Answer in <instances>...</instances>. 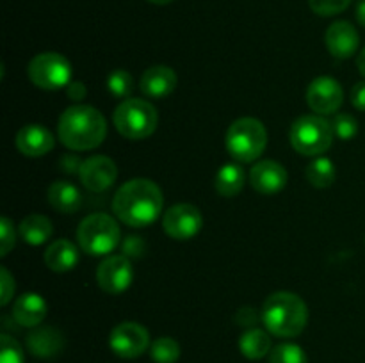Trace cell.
<instances>
[{"instance_id":"obj_23","label":"cell","mask_w":365,"mask_h":363,"mask_svg":"<svg viewBox=\"0 0 365 363\" xmlns=\"http://www.w3.org/2000/svg\"><path fill=\"white\" fill-rule=\"evenodd\" d=\"M245 169L239 164H225L221 169L217 171L216 178H214V187L225 198H232V196L239 194L245 187Z\"/></svg>"},{"instance_id":"obj_33","label":"cell","mask_w":365,"mask_h":363,"mask_svg":"<svg viewBox=\"0 0 365 363\" xmlns=\"http://www.w3.org/2000/svg\"><path fill=\"white\" fill-rule=\"evenodd\" d=\"M0 283H2V295H0V305L6 306L14 295V278L11 276L6 267L0 269Z\"/></svg>"},{"instance_id":"obj_8","label":"cell","mask_w":365,"mask_h":363,"mask_svg":"<svg viewBox=\"0 0 365 363\" xmlns=\"http://www.w3.org/2000/svg\"><path fill=\"white\" fill-rule=\"evenodd\" d=\"M27 75L31 82L46 91L66 88L71 82V64L64 56L57 52L38 53L29 63Z\"/></svg>"},{"instance_id":"obj_38","label":"cell","mask_w":365,"mask_h":363,"mask_svg":"<svg viewBox=\"0 0 365 363\" xmlns=\"http://www.w3.org/2000/svg\"><path fill=\"white\" fill-rule=\"evenodd\" d=\"M356 20L362 27H365V0H360L359 6H356Z\"/></svg>"},{"instance_id":"obj_2","label":"cell","mask_w":365,"mask_h":363,"mask_svg":"<svg viewBox=\"0 0 365 363\" xmlns=\"http://www.w3.org/2000/svg\"><path fill=\"white\" fill-rule=\"evenodd\" d=\"M59 139L66 148L73 152L95 149L107 135L106 117L91 105L68 107L57 125Z\"/></svg>"},{"instance_id":"obj_9","label":"cell","mask_w":365,"mask_h":363,"mask_svg":"<svg viewBox=\"0 0 365 363\" xmlns=\"http://www.w3.org/2000/svg\"><path fill=\"white\" fill-rule=\"evenodd\" d=\"M109 345L120 358L135 359L150 347L148 330L138 322H121L110 331Z\"/></svg>"},{"instance_id":"obj_40","label":"cell","mask_w":365,"mask_h":363,"mask_svg":"<svg viewBox=\"0 0 365 363\" xmlns=\"http://www.w3.org/2000/svg\"><path fill=\"white\" fill-rule=\"evenodd\" d=\"M148 2L155 4V6H166V4H171L173 0H148Z\"/></svg>"},{"instance_id":"obj_1","label":"cell","mask_w":365,"mask_h":363,"mask_svg":"<svg viewBox=\"0 0 365 363\" xmlns=\"http://www.w3.org/2000/svg\"><path fill=\"white\" fill-rule=\"evenodd\" d=\"M164 196L159 185L148 178H134L121 185L113 198L118 219L132 228L150 226L163 212Z\"/></svg>"},{"instance_id":"obj_18","label":"cell","mask_w":365,"mask_h":363,"mask_svg":"<svg viewBox=\"0 0 365 363\" xmlns=\"http://www.w3.org/2000/svg\"><path fill=\"white\" fill-rule=\"evenodd\" d=\"M177 73L170 66H152L143 73L139 88L150 98H166L177 88Z\"/></svg>"},{"instance_id":"obj_17","label":"cell","mask_w":365,"mask_h":363,"mask_svg":"<svg viewBox=\"0 0 365 363\" xmlns=\"http://www.w3.org/2000/svg\"><path fill=\"white\" fill-rule=\"evenodd\" d=\"M64 335L57 327H34L27 337V347L38 358H56L64 349Z\"/></svg>"},{"instance_id":"obj_20","label":"cell","mask_w":365,"mask_h":363,"mask_svg":"<svg viewBox=\"0 0 365 363\" xmlns=\"http://www.w3.org/2000/svg\"><path fill=\"white\" fill-rule=\"evenodd\" d=\"M45 263L53 273H68L73 269L78 262V249L73 242L66 238H57L46 248Z\"/></svg>"},{"instance_id":"obj_16","label":"cell","mask_w":365,"mask_h":363,"mask_svg":"<svg viewBox=\"0 0 365 363\" xmlns=\"http://www.w3.org/2000/svg\"><path fill=\"white\" fill-rule=\"evenodd\" d=\"M56 139L46 127L38 123L25 125L16 135V148L25 157H43L52 152Z\"/></svg>"},{"instance_id":"obj_24","label":"cell","mask_w":365,"mask_h":363,"mask_svg":"<svg viewBox=\"0 0 365 363\" xmlns=\"http://www.w3.org/2000/svg\"><path fill=\"white\" fill-rule=\"evenodd\" d=\"M239 349L248 359H262L271 352V337L260 327H250L239 338Z\"/></svg>"},{"instance_id":"obj_34","label":"cell","mask_w":365,"mask_h":363,"mask_svg":"<svg viewBox=\"0 0 365 363\" xmlns=\"http://www.w3.org/2000/svg\"><path fill=\"white\" fill-rule=\"evenodd\" d=\"M145 242H143L141 237H138V235H130V237L125 238L123 242V253L125 256H141L143 253H145Z\"/></svg>"},{"instance_id":"obj_27","label":"cell","mask_w":365,"mask_h":363,"mask_svg":"<svg viewBox=\"0 0 365 363\" xmlns=\"http://www.w3.org/2000/svg\"><path fill=\"white\" fill-rule=\"evenodd\" d=\"M269 363H309V358L299 345L280 344L271 349Z\"/></svg>"},{"instance_id":"obj_10","label":"cell","mask_w":365,"mask_h":363,"mask_svg":"<svg viewBox=\"0 0 365 363\" xmlns=\"http://www.w3.org/2000/svg\"><path fill=\"white\" fill-rule=\"evenodd\" d=\"M203 224L202 212L191 203H177L170 206L163 217L164 231L175 241H189L200 233Z\"/></svg>"},{"instance_id":"obj_37","label":"cell","mask_w":365,"mask_h":363,"mask_svg":"<svg viewBox=\"0 0 365 363\" xmlns=\"http://www.w3.org/2000/svg\"><path fill=\"white\" fill-rule=\"evenodd\" d=\"M68 88V96H70L71 100H82L86 96V93H88V89H86V85L82 84V82L75 80V82H70V84L66 85Z\"/></svg>"},{"instance_id":"obj_19","label":"cell","mask_w":365,"mask_h":363,"mask_svg":"<svg viewBox=\"0 0 365 363\" xmlns=\"http://www.w3.org/2000/svg\"><path fill=\"white\" fill-rule=\"evenodd\" d=\"M46 315V301L36 292H27L14 301L13 317L20 326L38 327Z\"/></svg>"},{"instance_id":"obj_32","label":"cell","mask_w":365,"mask_h":363,"mask_svg":"<svg viewBox=\"0 0 365 363\" xmlns=\"http://www.w3.org/2000/svg\"><path fill=\"white\" fill-rule=\"evenodd\" d=\"M0 231H2V238H0V255L6 256L11 249L14 248V242H16V230H14V224L11 223L7 217L0 219Z\"/></svg>"},{"instance_id":"obj_39","label":"cell","mask_w":365,"mask_h":363,"mask_svg":"<svg viewBox=\"0 0 365 363\" xmlns=\"http://www.w3.org/2000/svg\"><path fill=\"white\" fill-rule=\"evenodd\" d=\"M356 64H359V70H360V73H362L364 77H365V48L362 50V52H360L359 59H356Z\"/></svg>"},{"instance_id":"obj_28","label":"cell","mask_w":365,"mask_h":363,"mask_svg":"<svg viewBox=\"0 0 365 363\" xmlns=\"http://www.w3.org/2000/svg\"><path fill=\"white\" fill-rule=\"evenodd\" d=\"M107 88H109V93L114 98L127 100L132 95V89H134V78L128 71L114 70L107 78Z\"/></svg>"},{"instance_id":"obj_6","label":"cell","mask_w":365,"mask_h":363,"mask_svg":"<svg viewBox=\"0 0 365 363\" xmlns=\"http://www.w3.org/2000/svg\"><path fill=\"white\" fill-rule=\"evenodd\" d=\"M120 226L110 216L102 212L84 217L77 228L78 246L91 256H106L120 242Z\"/></svg>"},{"instance_id":"obj_36","label":"cell","mask_w":365,"mask_h":363,"mask_svg":"<svg viewBox=\"0 0 365 363\" xmlns=\"http://www.w3.org/2000/svg\"><path fill=\"white\" fill-rule=\"evenodd\" d=\"M259 320V315L252 308H241L237 313V322L241 326H253Z\"/></svg>"},{"instance_id":"obj_30","label":"cell","mask_w":365,"mask_h":363,"mask_svg":"<svg viewBox=\"0 0 365 363\" xmlns=\"http://www.w3.org/2000/svg\"><path fill=\"white\" fill-rule=\"evenodd\" d=\"M351 0H309L310 9L319 16H335V14L346 11Z\"/></svg>"},{"instance_id":"obj_15","label":"cell","mask_w":365,"mask_h":363,"mask_svg":"<svg viewBox=\"0 0 365 363\" xmlns=\"http://www.w3.org/2000/svg\"><path fill=\"white\" fill-rule=\"evenodd\" d=\"M324 43H327L328 50L337 59H349L355 56L356 48H359V32L353 27L349 21H335L327 28L324 34Z\"/></svg>"},{"instance_id":"obj_31","label":"cell","mask_w":365,"mask_h":363,"mask_svg":"<svg viewBox=\"0 0 365 363\" xmlns=\"http://www.w3.org/2000/svg\"><path fill=\"white\" fill-rule=\"evenodd\" d=\"M0 363H24V351H21L20 344L14 340L9 335H2L0 337Z\"/></svg>"},{"instance_id":"obj_12","label":"cell","mask_w":365,"mask_h":363,"mask_svg":"<svg viewBox=\"0 0 365 363\" xmlns=\"http://www.w3.org/2000/svg\"><path fill=\"white\" fill-rule=\"evenodd\" d=\"M307 102L316 114H334L344 102V91L334 77H317L307 89Z\"/></svg>"},{"instance_id":"obj_7","label":"cell","mask_w":365,"mask_h":363,"mask_svg":"<svg viewBox=\"0 0 365 363\" xmlns=\"http://www.w3.org/2000/svg\"><path fill=\"white\" fill-rule=\"evenodd\" d=\"M334 127L319 114L298 117L291 127V144L298 153L307 157L324 153L334 142Z\"/></svg>"},{"instance_id":"obj_22","label":"cell","mask_w":365,"mask_h":363,"mask_svg":"<svg viewBox=\"0 0 365 363\" xmlns=\"http://www.w3.org/2000/svg\"><path fill=\"white\" fill-rule=\"evenodd\" d=\"M52 221L41 214H31V216L24 217V221L20 223V237L31 246L43 244L52 237Z\"/></svg>"},{"instance_id":"obj_11","label":"cell","mask_w":365,"mask_h":363,"mask_svg":"<svg viewBox=\"0 0 365 363\" xmlns=\"http://www.w3.org/2000/svg\"><path fill=\"white\" fill-rule=\"evenodd\" d=\"M134 278L132 263L128 256H107L96 269V283L107 294H121L127 290Z\"/></svg>"},{"instance_id":"obj_4","label":"cell","mask_w":365,"mask_h":363,"mask_svg":"<svg viewBox=\"0 0 365 363\" xmlns=\"http://www.w3.org/2000/svg\"><path fill=\"white\" fill-rule=\"evenodd\" d=\"M228 153L237 162H253L267 146V130L257 117H239L227 132Z\"/></svg>"},{"instance_id":"obj_35","label":"cell","mask_w":365,"mask_h":363,"mask_svg":"<svg viewBox=\"0 0 365 363\" xmlns=\"http://www.w3.org/2000/svg\"><path fill=\"white\" fill-rule=\"evenodd\" d=\"M351 103L359 110L365 112V80L356 82L351 89Z\"/></svg>"},{"instance_id":"obj_25","label":"cell","mask_w":365,"mask_h":363,"mask_svg":"<svg viewBox=\"0 0 365 363\" xmlns=\"http://www.w3.org/2000/svg\"><path fill=\"white\" fill-rule=\"evenodd\" d=\"M335 174H337L335 164L330 159H327V157H319V159L310 162L309 167H307V180L317 189L330 187L335 182Z\"/></svg>"},{"instance_id":"obj_3","label":"cell","mask_w":365,"mask_h":363,"mask_svg":"<svg viewBox=\"0 0 365 363\" xmlns=\"http://www.w3.org/2000/svg\"><path fill=\"white\" fill-rule=\"evenodd\" d=\"M262 322L271 335L280 338L298 337L309 322V308L294 292L280 290L264 301Z\"/></svg>"},{"instance_id":"obj_14","label":"cell","mask_w":365,"mask_h":363,"mask_svg":"<svg viewBox=\"0 0 365 363\" xmlns=\"http://www.w3.org/2000/svg\"><path fill=\"white\" fill-rule=\"evenodd\" d=\"M287 171L277 160H260L250 171L252 187L260 194H277L287 185Z\"/></svg>"},{"instance_id":"obj_5","label":"cell","mask_w":365,"mask_h":363,"mask_svg":"<svg viewBox=\"0 0 365 363\" xmlns=\"http://www.w3.org/2000/svg\"><path fill=\"white\" fill-rule=\"evenodd\" d=\"M114 127L123 137L139 141L155 132L159 114L155 107L143 98H127L114 110Z\"/></svg>"},{"instance_id":"obj_13","label":"cell","mask_w":365,"mask_h":363,"mask_svg":"<svg viewBox=\"0 0 365 363\" xmlns=\"http://www.w3.org/2000/svg\"><path fill=\"white\" fill-rule=\"evenodd\" d=\"M78 178H81L82 185L91 192H103L113 187V184L116 182L118 167L114 160L106 155L89 157V159L82 160Z\"/></svg>"},{"instance_id":"obj_26","label":"cell","mask_w":365,"mask_h":363,"mask_svg":"<svg viewBox=\"0 0 365 363\" xmlns=\"http://www.w3.org/2000/svg\"><path fill=\"white\" fill-rule=\"evenodd\" d=\"M150 356L155 363H177L180 358V345L175 338L160 337L150 345Z\"/></svg>"},{"instance_id":"obj_21","label":"cell","mask_w":365,"mask_h":363,"mask_svg":"<svg viewBox=\"0 0 365 363\" xmlns=\"http://www.w3.org/2000/svg\"><path fill=\"white\" fill-rule=\"evenodd\" d=\"M48 201L63 214H73L82 206V194L71 182L57 180L48 187Z\"/></svg>"},{"instance_id":"obj_29","label":"cell","mask_w":365,"mask_h":363,"mask_svg":"<svg viewBox=\"0 0 365 363\" xmlns=\"http://www.w3.org/2000/svg\"><path fill=\"white\" fill-rule=\"evenodd\" d=\"M331 127H334V134L342 141H349L359 132V123L351 114H337L331 121Z\"/></svg>"}]
</instances>
